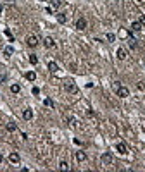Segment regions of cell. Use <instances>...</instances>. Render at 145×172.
Masks as SVG:
<instances>
[{
  "label": "cell",
  "instance_id": "9c48e42d",
  "mask_svg": "<svg viewBox=\"0 0 145 172\" xmlns=\"http://www.w3.org/2000/svg\"><path fill=\"white\" fill-rule=\"evenodd\" d=\"M130 28H131V31H135V33H138V31H142V28H144V26H142V22H140V21H133Z\"/></svg>",
  "mask_w": 145,
  "mask_h": 172
},
{
  "label": "cell",
  "instance_id": "83f0119b",
  "mask_svg": "<svg viewBox=\"0 0 145 172\" xmlns=\"http://www.w3.org/2000/svg\"><path fill=\"white\" fill-rule=\"evenodd\" d=\"M69 122H71V127H76V119H72V117H69Z\"/></svg>",
  "mask_w": 145,
  "mask_h": 172
},
{
  "label": "cell",
  "instance_id": "9a60e30c",
  "mask_svg": "<svg viewBox=\"0 0 145 172\" xmlns=\"http://www.w3.org/2000/svg\"><path fill=\"white\" fill-rule=\"evenodd\" d=\"M57 22H61V24H66V22H67V16H66V14H57Z\"/></svg>",
  "mask_w": 145,
  "mask_h": 172
},
{
  "label": "cell",
  "instance_id": "52a82bcc",
  "mask_svg": "<svg viewBox=\"0 0 145 172\" xmlns=\"http://www.w3.org/2000/svg\"><path fill=\"white\" fill-rule=\"evenodd\" d=\"M116 150L121 153V155H128V146H126V143H123V141H119L116 145Z\"/></svg>",
  "mask_w": 145,
  "mask_h": 172
},
{
  "label": "cell",
  "instance_id": "4316f807",
  "mask_svg": "<svg viewBox=\"0 0 145 172\" xmlns=\"http://www.w3.org/2000/svg\"><path fill=\"white\" fill-rule=\"evenodd\" d=\"M119 86H121V83H119V81H114V83H112V88H114V91L117 90Z\"/></svg>",
  "mask_w": 145,
  "mask_h": 172
},
{
  "label": "cell",
  "instance_id": "e0dca14e",
  "mask_svg": "<svg viewBox=\"0 0 145 172\" xmlns=\"http://www.w3.org/2000/svg\"><path fill=\"white\" fill-rule=\"evenodd\" d=\"M5 127H7V131H9V132L17 131V124H16V122H9V124H7Z\"/></svg>",
  "mask_w": 145,
  "mask_h": 172
},
{
  "label": "cell",
  "instance_id": "44dd1931",
  "mask_svg": "<svg viewBox=\"0 0 145 172\" xmlns=\"http://www.w3.org/2000/svg\"><path fill=\"white\" fill-rule=\"evenodd\" d=\"M50 5L54 7V9H59V7L62 5V2L61 0H50Z\"/></svg>",
  "mask_w": 145,
  "mask_h": 172
},
{
  "label": "cell",
  "instance_id": "ffe728a7",
  "mask_svg": "<svg viewBox=\"0 0 145 172\" xmlns=\"http://www.w3.org/2000/svg\"><path fill=\"white\" fill-rule=\"evenodd\" d=\"M4 53H5L7 57H9V55H12V53H14V47H12V45L5 47V48H4Z\"/></svg>",
  "mask_w": 145,
  "mask_h": 172
},
{
  "label": "cell",
  "instance_id": "4dcf8cb0",
  "mask_svg": "<svg viewBox=\"0 0 145 172\" xmlns=\"http://www.w3.org/2000/svg\"><path fill=\"white\" fill-rule=\"evenodd\" d=\"M2 160H4V157H2V153H0V163H2Z\"/></svg>",
  "mask_w": 145,
  "mask_h": 172
},
{
  "label": "cell",
  "instance_id": "30bf717a",
  "mask_svg": "<svg viewBox=\"0 0 145 172\" xmlns=\"http://www.w3.org/2000/svg\"><path fill=\"white\" fill-rule=\"evenodd\" d=\"M43 45H45V48H54V47H55V41H54V38L47 36V38L43 40Z\"/></svg>",
  "mask_w": 145,
  "mask_h": 172
},
{
  "label": "cell",
  "instance_id": "ac0fdd59",
  "mask_svg": "<svg viewBox=\"0 0 145 172\" xmlns=\"http://www.w3.org/2000/svg\"><path fill=\"white\" fill-rule=\"evenodd\" d=\"M21 91V86L19 84H10V93H14V95H17Z\"/></svg>",
  "mask_w": 145,
  "mask_h": 172
},
{
  "label": "cell",
  "instance_id": "7a4b0ae2",
  "mask_svg": "<svg viewBox=\"0 0 145 172\" xmlns=\"http://www.w3.org/2000/svg\"><path fill=\"white\" fill-rule=\"evenodd\" d=\"M38 43H40V40H38V36H35V35H30V36L26 38V45H28L30 48H36Z\"/></svg>",
  "mask_w": 145,
  "mask_h": 172
},
{
  "label": "cell",
  "instance_id": "5bb4252c",
  "mask_svg": "<svg viewBox=\"0 0 145 172\" xmlns=\"http://www.w3.org/2000/svg\"><path fill=\"white\" fill-rule=\"evenodd\" d=\"M128 47H130L131 50H135V48L138 47V41H136V40H135V38H133V36H131V38L128 40Z\"/></svg>",
  "mask_w": 145,
  "mask_h": 172
},
{
  "label": "cell",
  "instance_id": "d6986e66",
  "mask_svg": "<svg viewBox=\"0 0 145 172\" xmlns=\"http://www.w3.org/2000/svg\"><path fill=\"white\" fill-rule=\"evenodd\" d=\"M59 169H61V171H69L71 167H69V163L66 162V160H62V162L59 163Z\"/></svg>",
  "mask_w": 145,
  "mask_h": 172
},
{
  "label": "cell",
  "instance_id": "484cf974",
  "mask_svg": "<svg viewBox=\"0 0 145 172\" xmlns=\"http://www.w3.org/2000/svg\"><path fill=\"white\" fill-rule=\"evenodd\" d=\"M31 93H33V95H38V93H40V88H38V86H33Z\"/></svg>",
  "mask_w": 145,
  "mask_h": 172
},
{
  "label": "cell",
  "instance_id": "f546056e",
  "mask_svg": "<svg viewBox=\"0 0 145 172\" xmlns=\"http://www.w3.org/2000/svg\"><path fill=\"white\" fill-rule=\"evenodd\" d=\"M2 10H4V5H2V4H0V14H2Z\"/></svg>",
  "mask_w": 145,
  "mask_h": 172
},
{
  "label": "cell",
  "instance_id": "8fae6325",
  "mask_svg": "<svg viewBox=\"0 0 145 172\" xmlns=\"http://www.w3.org/2000/svg\"><path fill=\"white\" fill-rule=\"evenodd\" d=\"M22 119H24V121H31V119H33V110H31V109H24V110H22Z\"/></svg>",
  "mask_w": 145,
  "mask_h": 172
},
{
  "label": "cell",
  "instance_id": "8992f818",
  "mask_svg": "<svg viewBox=\"0 0 145 172\" xmlns=\"http://www.w3.org/2000/svg\"><path fill=\"white\" fill-rule=\"evenodd\" d=\"M116 57H117L119 60H124V59L128 57V52H126V48H123V47H119V48L116 50Z\"/></svg>",
  "mask_w": 145,
  "mask_h": 172
},
{
  "label": "cell",
  "instance_id": "cb8c5ba5",
  "mask_svg": "<svg viewBox=\"0 0 145 172\" xmlns=\"http://www.w3.org/2000/svg\"><path fill=\"white\" fill-rule=\"evenodd\" d=\"M105 38H107V41H109V43H112V41L116 40V36H114L112 33H107V36H105Z\"/></svg>",
  "mask_w": 145,
  "mask_h": 172
},
{
  "label": "cell",
  "instance_id": "277c9868",
  "mask_svg": "<svg viewBox=\"0 0 145 172\" xmlns=\"http://www.w3.org/2000/svg\"><path fill=\"white\" fill-rule=\"evenodd\" d=\"M100 162H102L104 165H111V163H112V153H111V152L102 153V157H100Z\"/></svg>",
  "mask_w": 145,
  "mask_h": 172
},
{
  "label": "cell",
  "instance_id": "7c38bea8",
  "mask_svg": "<svg viewBox=\"0 0 145 172\" xmlns=\"http://www.w3.org/2000/svg\"><path fill=\"white\" fill-rule=\"evenodd\" d=\"M19 160H21V157H19V153H17V152H12L9 155V162L10 163H17Z\"/></svg>",
  "mask_w": 145,
  "mask_h": 172
},
{
  "label": "cell",
  "instance_id": "6da1fadb",
  "mask_svg": "<svg viewBox=\"0 0 145 172\" xmlns=\"http://www.w3.org/2000/svg\"><path fill=\"white\" fill-rule=\"evenodd\" d=\"M64 91H67V93H76L78 91V86H76V83L72 81L71 78H67L64 81Z\"/></svg>",
  "mask_w": 145,
  "mask_h": 172
},
{
  "label": "cell",
  "instance_id": "f1b7e54d",
  "mask_svg": "<svg viewBox=\"0 0 145 172\" xmlns=\"http://www.w3.org/2000/svg\"><path fill=\"white\" fill-rule=\"evenodd\" d=\"M140 22H142V26H145V14H142V16H140Z\"/></svg>",
  "mask_w": 145,
  "mask_h": 172
},
{
  "label": "cell",
  "instance_id": "603a6c76",
  "mask_svg": "<svg viewBox=\"0 0 145 172\" xmlns=\"http://www.w3.org/2000/svg\"><path fill=\"white\" fill-rule=\"evenodd\" d=\"M43 105H45V107H54V100H50V98H45V100H43Z\"/></svg>",
  "mask_w": 145,
  "mask_h": 172
},
{
  "label": "cell",
  "instance_id": "1f68e13d",
  "mask_svg": "<svg viewBox=\"0 0 145 172\" xmlns=\"http://www.w3.org/2000/svg\"><path fill=\"white\" fill-rule=\"evenodd\" d=\"M116 2H117V0H116Z\"/></svg>",
  "mask_w": 145,
  "mask_h": 172
},
{
  "label": "cell",
  "instance_id": "5b68a950",
  "mask_svg": "<svg viewBox=\"0 0 145 172\" xmlns=\"http://www.w3.org/2000/svg\"><path fill=\"white\" fill-rule=\"evenodd\" d=\"M74 26H76V30H78V31H85V30H86V26H88V22H86L85 17H78V21H76V24H74Z\"/></svg>",
  "mask_w": 145,
  "mask_h": 172
},
{
  "label": "cell",
  "instance_id": "7402d4cb",
  "mask_svg": "<svg viewBox=\"0 0 145 172\" xmlns=\"http://www.w3.org/2000/svg\"><path fill=\"white\" fill-rule=\"evenodd\" d=\"M30 64H33V65H36V64H38V57H36L35 53H31V55H30Z\"/></svg>",
  "mask_w": 145,
  "mask_h": 172
},
{
  "label": "cell",
  "instance_id": "d4e9b609",
  "mask_svg": "<svg viewBox=\"0 0 145 172\" xmlns=\"http://www.w3.org/2000/svg\"><path fill=\"white\" fill-rule=\"evenodd\" d=\"M4 33H5V35L9 36V41H14V36H12V33H10L9 30H5V31H4Z\"/></svg>",
  "mask_w": 145,
  "mask_h": 172
},
{
  "label": "cell",
  "instance_id": "4fadbf2b",
  "mask_svg": "<svg viewBox=\"0 0 145 172\" xmlns=\"http://www.w3.org/2000/svg\"><path fill=\"white\" fill-rule=\"evenodd\" d=\"M47 67H49V71H50V72H57V71H59V65H57V62H54V60L49 62V65H47Z\"/></svg>",
  "mask_w": 145,
  "mask_h": 172
},
{
  "label": "cell",
  "instance_id": "2e32d148",
  "mask_svg": "<svg viewBox=\"0 0 145 172\" xmlns=\"http://www.w3.org/2000/svg\"><path fill=\"white\" fill-rule=\"evenodd\" d=\"M24 78H26L28 81H35V79H36V74H35L33 71H28L26 74H24Z\"/></svg>",
  "mask_w": 145,
  "mask_h": 172
},
{
  "label": "cell",
  "instance_id": "ba28073f",
  "mask_svg": "<svg viewBox=\"0 0 145 172\" xmlns=\"http://www.w3.org/2000/svg\"><path fill=\"white\" fill-rule=\"evenodd\" d=\"M74 158H76V162H85L88 157H86V153L85 152H76L74 153Z\"/></svg>",
  "mask_w": 145,
  "mask_h": 172
},
{
  "label": "cell",
  "instance_id": "3957f363",
  "mask_svg": "<svg viewBox=\"0 0 145 172\" xmlns=\"http://www.w3.org/2000/svg\"><path fill=\"white\" fill-rule=\"evenodd\" d=\"M116 95H117L119 98H128V96H130V90H128L126 86H119V88L116 90Z\"/></svg>",
  "mask_w": 145,
  "mask_h": 172
}]
</instances>
